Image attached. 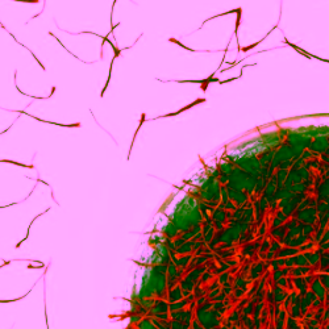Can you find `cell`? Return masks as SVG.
Here are the masks:
<instances>
[{"label": "cell", "mask_w": 329, "mask_h": 329, "mask_svg": "<svg viewBox=\"0 0 329 329\" xmlns=\"http://www.w3.org/2000/svg\"><path fill=\"white\" fill-rule=\"evenodd\" d=\"M200 102H205V99H199V100H196V102H195V103H191V104H188V106H187V107H184V108H182V109H179L178 112H175V113H169V115H165V116H161V117H157V119H163V117H170V116H175V115H178V113H180V112H183V111L188 109V108H192L194 106H196V104H199Z\"/></svg>", "instance_id": "6da1fadb"}, {"label": "cell", "mask_w": 329, "mask_h": 329, "mask_svg": "<svg viewBox=\"0 0 329 329\" xmlns=\"http://www.w3.org/2000/svg\"><path fill=\"white\" fill-rule=\"evenodd\" d=\"M116 2H117V0H115V2H113V4H112V12H113V8H115V3H116Z\"/></svg>", "instance_id": "7a4b0ae2"}]
</instances>
